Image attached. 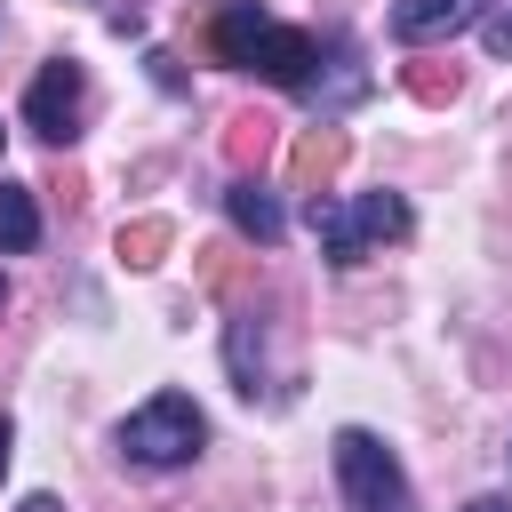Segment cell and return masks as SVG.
I'll use <instances>...</instances> for the list:
<instances>
[{"mask_svg": "<svg viewBox=\"0 0 512 512\" xmlns=\"http://www.w3.org/2000/svg\"><path fill=\"white\" fill-rule=\"evenodd\" d=\"M304 224H312L320 256H328L336 272H352V264H368L376 240H400V232H408V200H400V192H360V200L312 192V200H304Z\"/></svg>", "mask_w": 512, "mask_h": 512, "instance_id": "1", "label": "cell"}, {"mask_svg": "<svg viewBox=\"0 0 512 512\" xmlns=\"http://www.w3.org/2000/svg\"><path fill=\"white\" fill-rule=\"evenodd\" d=\"M200 440H208V416L192 408V392H152V400L120 424V456L144 464V472H176V464H192Z\"/></svg>", "mask_w": 512, "mask_h": 512, "instance_id": "2", "label": "cell"}, {"mask_svg": "<svg viewBox=\"0 0 512 512\" xmlns=\"http://www.w3.org/2000/svg\"><path fill=\"white\" fill-rule=\"evenodd\" d=\"M336 488H344L352 512H416V488H408L400 456L376 432H360V424L336 432Z\"/></svg>", "mask_w": 512, "mask_h": 512, "instance_id": "3", "label": "cell"}, {"mask_svg": "<svg viewBox=\"0 0 512 512\" xmlns=\"http://www.w3.org/2000/svg\"><path fill=\"white\" fill-rule=\"evenodd\" d=\"M80 112H88V72H80L72 56L40 64V80H32V96H24V128H32L40 144H72V136H80Z\"/></svg>", "mask_w": 512, "mask_h": 512, "instance_id": "4", "label": "cell"}, {"mask_svg": "<svg viewBox=\"0 0 512 512\" xmlns=\"http://www.w3.org/2000/svg\"><path fill=\"white\" fill-rule=\"evenodd\" d=\"M312 64H320V40H312V32H296V24H272V32L256 40V64H248V72H264L272 88H304V80H312Z\"/></svg>", "mask_w": 512, "mask_h": 512, "instance_id": "5", "label": "cell"}, {"mask_svg": "<svg viewBox=\"0 0 512 512\" xmlns=\"http://www.w3.org/2000/svg\"><path fill=\"white\" fill-rule=\"evenodd\" d=\"M272 32V16L256 8V0H224L216 8V24H208V48H216V64H232V72H248L256 64V40Z\"/></svg>", "mask_w": 512, "mask_h": 512, "instance_id": "6", "label": "cell"}, {"mask_svg": "<svg viewBox=\"0 0 512 512\" xmlns=\"http://www.w3.org/2000/svg\"><path fill=\"white\" fill-rule=\"evenodd\" d=\"M472 8H480V0H400V8H392V40H408V48L448 40V32H456Z\"/></svg>", "mask_w": 512, "mask_h": 512, "instance_id": "7", "label": "cell"}, {"mask_svg": "<svg viewBox=\"0 0 512 512\" xmlns=\"http://www.w3.org/2000/svg\"><path fill=\"white\" fill-rule=\"evenodd\" d=\"M328 64H336L328 80H320V72L304 80V96H312V112H344V104H360V96H368V64H360V48L344 40V48L328 56Z\"/></svg>", "mask_w": 512, "mask_h": 512, "instance_id": "8", "label": "cell"}, {"mask_svg": "<svg viewBox=\"0 0 512 512\" xmlns=\"http://www.w3.org/2000/svg\"><path fill=\"white\" fill-rule=\"evenodd\" d=\"M224 208H232V224H240L248 240H264V248H272V240L288 232V216H280V200H272V192H264L256 176H232V192H224Z\"/></svg>", "mask_w": 512, "mask_h": 512, "instance_id": "9", "label": "cell"}, {"mask_svg": "<svg viewBox=\"0 0 512 512\" xmlns=\"http://www.w3.org/2000/svg\"><path fill=\"white\" fill-rule=\"evenodd\" d=\"M32 240H40V208H32V192H24V184H0V248L24 256Z\"/></svg>", "mask_w": 512, "mask_h": 512, "instance_id": "10", "label": "cell"}, {"mask_svg": "<svg viewBox=\"0 0 512 512\" xmlns=\"http://www.w3.org/2000/svg\"><path fill=\"white\" fill-rule=\"evenodd\" d=\"M336 160H344V136H304V144H296V176H304V184H328Z\"/></svg>", "mask_w": 512, "mask_h": 512, "instance_id": "11", "label": "cell"}, {"mask_svg": "<svg viewBox=\"0 0 512 512\" xmlns=\"http://www.w3.org/2000/svg\"><path fill=\"white\" fill-rule=\"evenodd\" d=\"M160 248H168V224H152V216L120 232V256H128V264H160Z\"/></svg>", "mask_w": 512, "mask_h": 512, "instance_id": "12", "label": "cell"}, {"mask_svg": "<svg viewBox=\"0 0 512 512\" xmlns=\"http://www.w3.org/2000/svg\"><path fill=\"white\" fill-rule=\"evenodd\" d=\"M232 152H240V160H264V152H272V120H256V112L232 120Z\"/></svg>", "mask_w": 512, "mask_h": 512, "instance_id": "13", "label": "cell"}, {"mask_svg": "<svg viewBox=\"0 0 512 512\" xmlns=\"http://www.w3.org/2000/svg\"><path fill=\"white\" fill-rule=\"evenodd\" d=\"M480 40H488V56H512V8H496V16L480 24Z\"/></svg>", "mask_w": 512, "mask_h": 512, "instance_id": "14", "label": "cell"}, {"mask_svg": "<svg viewBox=\"0 0 512 512\" xmlns=\"http://www.w3.org/2000/svg\"><path fill=\"white\" fill-rule=\"evenodd\" d=\"M464 512H512V496H472Z\"/></svg>", "mask_w": 512, "mask_h": 512, "instance_id": "15", "label": "cell"}, {"mask_svg": "<svg viewBox=\"0 0 512 512\" xmlns=\"http://www.w3.org/2000/svg\"><path fill=\"white\" fill-rule=\"evenodd\" d=\"M16 512H64V504H56V496H24Z\"/></svg>", "mask_w": 512, "mask_h": 512, "instance_id": "16", "label": "cell"}, {"mask_svg": "<svg viewBox=\"0 0 512 512\" xmlns=\"http://www.w3.org/2000/svg\"><path fill=\"white\" fill-rule=\"evenodd\" d=\"M0 472H8V416H0Z\"/></svg>", "mask_w": 512, "mask_h": 512, "instance_id": "17", "label": "cell"}, {"mask_svg": "<svg viewBox=\"0 0 512 512\" xmlns=\"http://www.w3.org/2000/svg\"><path fill=\"white\" fill-rule=\"evenodd\" d=\"M0 304H8V280H0Z\"/></svg>", "mask_w": 512, "mask_h": 512, "instance_id": "18", "label": "cell"}]
</instances>
